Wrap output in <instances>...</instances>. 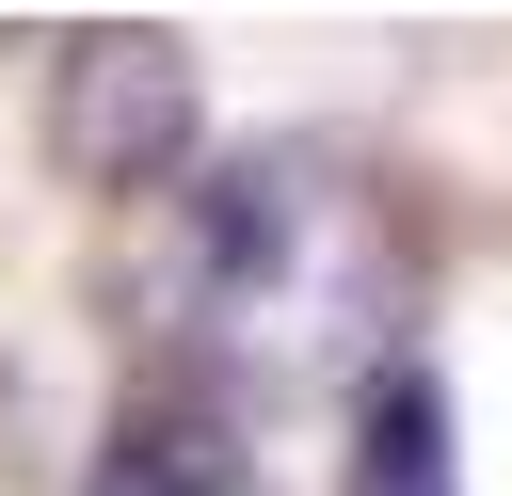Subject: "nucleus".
<instances>
[{"label":"nucleus","instance_id":"nucleus-1","mask_svg":"<svg viewBox=\"0 0 512 496\" xmlns=\"http://www.w3.org/2000/svg\"><path fill=\"white\" fill-rule=\"evenodd\" d=\"M192 128H208V96H192L176 32H144V16L64 32V64H48V160H64V192H160L192 160Z\"/></svg>","mask_w":512,"mask_h":496},{"label":"nucleus","instance_id":"nucleus-2","mask_svg":"<svg viewBox=\"0 0 512 496\" xmlns=\"http://www.w3.org/2000/svg\"><path fill=\"white\" fill-rule=\"evenodd\" d=\"M336 496H464L448 400H432L416 368H384V384H368V416H352V480H336Z\"/></svg>","mask_w":512,"mask_h":496},{"label":"nucleus","instance_id":"nucleus-3","mask_svg":"<svg viewBox=\"0 0 512 496\" xmlns=\"http://www.w3.org/2000/svg\"><path fill=\"white\" fill-rule=\"evenodd\" d=\"M224 480H240L224 416H192V400H144V416L96 448V480H80V496H224Z\"/></svg>","mask_w":512,"mask_h":496}]
</instances>
